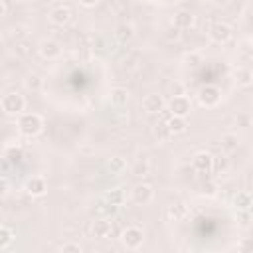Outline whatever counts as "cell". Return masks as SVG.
Listing matches in <instances>:
<instances>
[{
    "mask_svg": "<svg viewBox=\"0 0 253 253\" xmlns=\"http://www.w3.org/2000/svg\"><path fill=\"white\" fill-rule=\"evenodd\" d=\"M43 128V119L38 113H22L18 119V130L24 136H36Z\"/></svg>",
    "mask_w": 253,
    "mask_h": 253,
    "instance_id": "cell-1",
    "label": "cell"
},
{
    "mask_svg": "<svg viewBox=\"0 0 253 253\" xmlns=\"http://www.w3.org/2000/svg\"><path fill=\"white\" fill-rule=\"evenodd\" d=\"M2 111L6 115H22L24 109H26V99L24 95H20L18 91H12V93H6L2 97V103H0Z\"/></svg>",
    "mask_w": 253,
    "mask_h": 253,
    "instance_id": "cell-2",
    "label": "cell"
},
{
    "mask_svg": "<svg viewBox=\"0 0 253 253\" xmlns=\"http://www.w3.org/2000/svg\"><path fill=\"white\" fill-rule=\"evenodd\" d=\"M198 101H200V105L206 107V109L215 107V105L221 101V91H219V87H215V85H202L200 91H198Z\"/></svg>",
    "mask_w": 253,
    "mask_h": 253,
    "instance_id": "cell-3",
    "label": "cell"
},
{
    "mask_svg": "<svg viewBox=\"0 0 253 253\" xmlns=\"http://www.w3.org/2000/svg\"><path fill=\"white\" fill-rule=\"evenodd\" d=\"M121 241H123V245L126 249H138L142 245V241H144V231L140 227H136V225H130V227L123 229Z\"/></svg>",
    "mask_w": 253,
    "mask_h": 253,
    "instance_id": "cell-4",
    "label": "cell"
},
{
    "mask_svg": "<svg viewBox=\"0 0 253 253\" xmlns=\"http://www.w3.org/2000/svg\"><path fill=\"white\" fill-rule=\"evenodd\" d=\"M192 111V103L186 95H176L168 101V113L174 117H188Z\"/></svg>",
    "mask_w": 253,
    "mask_h": 253,
    "instance_id": "cell-5",
    "label": "cell"
},
{
    "mask_svg": "<svg viewBox=\"0 0 253 253\" xmlns=\"http://www.w3.org/2000/svg\"><path fill=\"white\" fill-rule=\"evenodd\" d=\"M231 26L225 24V22H215L211 28H210V38L215 42V43H225L231 40Z\"/></svg>",
    "mask_w": 253,
    "mask_h": 253,
    "instance_id": "cell-6",
    "label": "cell"
},
{
    "mask_svg": "<svg viewBox=\"0 0 253 253\" xmlns=\"http://www.w3.org/2000/svg\"><path fill=\"white\" fill-rule=\"evenodd\" d=\"M164 107H166V103H164L162 95H158V93H150L142 99V109L148 115H160L164 111Z\"/></svg>",
    "mask_w": 253,
    "mask_h": 253,
    "instance_id": "cell-7",
    "label": "cell"
},
{
    "mask_svg": "<svg viewBox=\"0 0 253 253\" xmlns=\"http://www.w3.org/2000/svg\"><path fill=\"white\" fill-rule=\"evenodd\" d=\"M192 168L200 174H210L213 170V156L210 152H198L192 158Z\"/></svg>",
    "mask_w": 253,
    "mask_h": 253,
    "instance_id": "cell-8",
    "label": "cell"
},
{
    "mask_svg": "<svg viewBox=\"0 0 253 253\" xmlns=\"http://www.w3.org/2000/svg\"><path fill=\"white\" fill-rule=\"evenodd\" d=\"M154 198V190L150 184H136L132 188V202L138 204V206H146L150 204Z\"/></svg>",
    "mask_w": 253,
    "mask_h": 253,
    "instance_id": "cell-9",
    "label": "cell"
},
{
    "mask_svg": "<svg viewBox=\"0 0 253 253\" xmlns=\"http://www.w3.org/2000/svg\"><path fill=\"white\" fill-rule=\"evenodd\" d=\"M38 49H40V55L43 59H57L61 55V45L55 40H43Z\"/></svg>",
    "mask_w": 253,
    "mask_h": 253,
    "instance_id": "cell-10",
    "label": "cell"
},
{
    "mask_svg": "<svg viewBox=\"0 0 253 253\" xmlns=\"http://www.w3.org/2000/svg\"><path fill=\"white\" fill-rule=\"evenodd\" d=\"M194 24H196V16L190 10H180V12L174 14L172 26H176L178 30H190Z\"/></svg>",
    "mask_w": 253,
    "mask_h": 253,
    "instance_id": "cell-11",
    "label": "cell"
},
{
    "mask_svg": "<svg viewBox=\"0 0 253 253\" xmlns=\"http://www.w3.org/2000/svg\"><path fill=\"white\" fill-rule=\"evenodd\" d=\"M26 192L30 196H34V198H40V196H43L47 192V184H45V180L42 176H32L26 182Z\"/></svg>",
    "mask_w": 253,
    "mask_h": 253,
    "instance_id": "cell-12",
    "label": "cell"
},
{
    "mask_svg": "<svg viewBox=\"0 0 253 253\" xmlns=\"http://www.w3.org/2000/svg\"><path fill=\"white\" fill-rule=\"evenodd\" d=\"M49 20L55 24V26H65L69 20H71V8L69 6H55L51 12H49Z\"/></svg>",
    "mask_w": 253,
    "mask_h": 253,
    "instance_id": "cell-13",
    "label": "cell"
},
{
    "mask_svg": "<svg viewBox=\"0 0 253 253\" xmlns=\"http://www.w3.org/2000/svg\"><path fill=\"white\" fill-rule=\"evenodd\" d=\"M164 125H166V128H168L170 134H182V132L188 130V121H186V117H174V115H170V117L164 121Z\"/></svg>",
    "mask_w": 253,
    "mask_h": 253,
    "instance_id": "cell-14",
    "label": "cell"
},
{
    "mask_svg": "<svg viewBox=\"0 0 253 253\" xmlns=\"http://www.w3.org/2000/svg\"><path fill=\"white\" fill-rule=\"evenodd\" d=\"M111 221H109V217H99V219H95L93 221V225H91V233H93V237H99V239H105V237H109L111 235Z\"/></svg>",
    "mask_w": 253,
    "mask_h": 253,
    "instance_id": "cell-15",
    "label": "cell"
},
{
    "mask_svg": "<svg viewBox=\"0 0 253 253\" xmlns=\"http://www.w3.org/2000/svg\"><path fill=\"white\" fill-rule=\"evenodd\" d=\"M109 99H111V105L125 107L128 103V91L125 87H113L111 93H109Z\"/></svg>",
    "mask_w": 253,
    "mask_h": 253,
    "instance_id": "cell-16",
    "label": "cell"
},
{
    "mask_svg": "<svg viewBox=\"0 0 253 253\" xmlns=\"http://www.w3.org/2000/svg\"><path fill=\"white\" fill-rule=\"evenodd\" d=\"M105 166H107V170H109L111 174H115V176H119V174H123V172L126 170V162H125V158H121V156L109 158Z\"/></svg>",
    "mask_w": 253,
    "mask_h": 253,
    "instance_id": "cell-17",
    "label": "cell"
},
{
    "mask_svg": "<svg viewBox=\"0 0 253 253\" xmlns=\"http://www.w3.org/2000/svg\"><path fill=\"white\" fill-rule=\"evenodd\" d=\"M132 36H134V30H132V26H128V24H121V26H117V30H115V38H117L121 43H126Z\"/></svg>",
    "mask_w": 253,
    "mask_h": 253,
    "instance_id": "cell-18",
    "label": "cell"
},
{
    "mask_svg": "<svg viewBox=\"0 0 253 253\" xmlns=\"http://www.w3.org/2000/svg\"><path fill=\"white\" fill-rule=\"evenodd\" d=\"M235 81H237V85H241V87H249L251 81H253L251 69H249V67H239V69L235 71Z\"/></svg>",
    "mask_w": 253,
    "mask_h": 253,
    "instance_id": "cell-19",
    "label": "cell"
},
{
    "mask_svg": "<svg viewBox=\"0 0 253 253\" xmlns=\"http://www.w3.org/2000/svg\"><path fill=\"white\" fill-rule=\"evenodd\" d=\"M233 206L235 210H251V194L245 192H237V196L233 198Z\"/></svg>",
    "mask_w": 253,
    "mask_h": 253,
    "instance_id": "cell-20",
    "label": "cell"
},
{
    "mask_svg": "<svg viewBox=\"0 0 253 253\" xmlns=\"http://www.w3.org/2000/svg\"><path fill=\"white\" fill-rule=\"evenodd\" d=\"M166 215H168V219H172V221H180V219L186 215V206H184V204H170L168 210H166Z\"/></svg>",
    "mask_w": 253,
    "mask_h": 253,
    "instance_id": "cell-21",
    "label": "cell"
},
{
    "mask_svg": "<svg viewBox=\"0 0 253 253\" xmlns=\"http://www.w3.org/2000/svg\"><path fill=\"white\" fill-rule=\"evenodd\" d=\"M4 158L10 162V164H18L24 160V150L20 146H8L6 152H4Z\"/></svg>",
    "mask_w": 253,
    "mask_h": 253,
    "instance_id": "cell-22",
    "label": "cell"
},
{
    "mask_svg": "<svg viewBox=\"0 0 253 253\" xmlns=\"http://www.w3.org/2000/svg\"><path fill=\"white\" fill-rule=\"evenodd\" d=\"M103 200L109 202V204H115V206H123V202H125V192H123L121 188H113V190H109V192L103 196Z\"/></svg>",
    "mask_w": 253,
    "mask_h": 253,
    "instance_id": "cell-23",
    "label": "cell"
},
{
    "mask_svg": "<svg viewBox=\"0 0 253 253\" xmlns=\"http://www.w3.org/2000/svg\"><path fill=\"white\" fill-rule=\"evenodd\" d=\"M97 211L101 213V217H113V215H117V211H119V206H115V204H109V202L101 200V202H99V208H97Z\"/></svg>",
    "mask_w": 253,
    "mask_h": 253,
    "instance_id": "cell-24",
    "label": "cell"
},
{
    "mask_svg": "<svg viewBox=\"0 0 253 253\" xmlns=\"http://www.w3.org/2000/svg\"><path fill=\"white\" fill-rule=\"evenodd\" d=\"M237 144H239V136H237V134H223V136H221V148H223V150L231 152V150L237 148Z\"/></svg>",
    "mask_w": 253,
    "mask_h": 253,
    "instance_id": "cell-25",
    "label": "cell"
},
{
    "mask_svg": "<svg viewBox=\"0 0 253 253\" xmlns=\"http://www.w3.org/2000/svg\"><path fill=\"white\" fill-rule=\"evenodd\" d=\"M12 241H14V233H12V229H10V227L0 225V249L8 247Z\"/></svg>",
    "mask_w": 253,
    "mask_h": 253,
    "instance_id": "cell-26",
    "label": "cell"
},
{
    "mask_svg": "<svg viewBox=\"0 0 253 253\" xmlns=\"http://www.w3.org/2000/svg\"><path fill=\"white\" fill-rule=\"evenodd\" d=\"M184 63L190 65V67H198V65L202 63V55H200L198 51H188V53L184 55Z\"/></svg>",
    "mask_w": 253,
    "mask_h": 253,
    "instance_id": "cell-27",
    "label": "cell"
},
{
    "mask_svg": "<svg viewBox=\"0 0 253 253\" xmlns=\"http://www.w3.org/2000/svg\"><path fill=\"white\" fill-rule=\"evenodd\" d=\"M42 83H43L42 77L36 75V73H34V75H28V79H26V87H28L30 91H40V89H42Z\"/></svg>",
    "mask_w": 253,
    "mask_h": 253,
    "instance_id": "cell-28",
    "label": "cell"
},
{
    "mask_svg": "<svg viewBox=\"0 0 253 253\" xmlns=\"http://www.w3.org/2000/svg\"><path fill=\"white\" fill-rule=\"evenodd\" d=\"M237 221H239V225L247 227L251 223V211L249 210H237Z\"/></svg>",
    "mask_w": 253,
    "mask_h": 253,
    "instance_id": "cell-29",
    "label": "cell"
},
{
    "mask_svg": "<svg viewBox=\"0 0 253 253\" xmlns=\"http://www.w3.org/2000/svg\"><path fill=\"white\" fill-rule=\"evenodd\" d=\"M61 251H63V253H81L83 247H81L79 243H63V245H61Z\"/></svg>",
    "mask_w": 253,
    "mask_h": 253,
    "instance_id": "cell-30",
    "label": "cell"
},
{
    "mask_svg": "<svg viewBox=\"0 0 253 253\" xmlns=\"http://www.w3.org/2000/svg\"><path fill=\"white\" fill-rule=\"evenodd\" d=\"M215 190H217V186H215L213 182H206V184L200 186V192H202V194H208V196H213Z\"/></svg>",
    "mask_w": 253,
    "mask_h": 253,
    "instance_id": "cell-31",
    "label": "cell"
},
{
    "mask_svg": "<svg viewBox=\"0 0 253 253\" xmlns=\"http://www.w3.org/2000/svg\"><path fill=\"white\" fill-rule=\"evenodd\" d=\"M154 132H156V136H160V138H168V136H170V132H168V128H166L164 123H162V125H156Z\"/></svg>",
    "mask_w": 253,
    "mask_h": 253,
    "instance_id": "cell-32",
    "label": "cell"
},
{
    "mask_svg": "<svg viewBox=\"0 0 253 253\" xmlns=\"http://www.w3.org/2000/svg\"><path fill=\"white\" fill-rule=\"evenodd\" d=\"M170 93H172V97H176V95H184V85H182V83H174V85H170Z\"/></svg>",
    "mask_w": 253,
    "mask_h": 253,
    "instance_id": "cell-33",
    "label": "cell"
},
{
    "mask_svg": "<svg viewBox=\"0 0 253 253\" xmlns=\"http://www.w3.org/2000/svg\"><path fill=\"white\" fill-rule=\"evenodd\" d=\"M166 36H168V38H174V40H178V38H180V30H178L176 26H170Z\"/></svg>",
    "mask_w": 253,
    "mask_h": 253,
    "instance_id": "cell-34",
    "label": "cell"
},
{
    "mask_svg": "<svg viewBox=\"0 0 253 253\" xmlns=\"http://www.w3.org/2000/svg\"><path fill=\"white\" fill-rule=\"evenodd\" d=\"M8 192V180L4 176H0V196H4Z\"/></svg>",
    "mask_w": 253,
    "mask_h": 253,
    "instance_id": "cell-35",
    "label": "cell"
},
{
    "mask_svg": "<svg viewBox=\"0 0 253 253\" xmlns=\"http://www.w3.org/2000/svg\"><path fill=\"white\" fill-rule=\"evenodd\" d=\"M79 4L85 6V8H93L95 4H99V0H79Z\"/></svg>",
    "mask_w": 253,
    "mask_h": 253,
    "instance_id": "cell-36",
    "label": "cell"
},
{
    "mask_svg": "<svg viewBox=\"0 0 253 253\" xmlns=\"http://www.w3.org/2000/svg\"><path fill=\"white\" fill-rule=\"evenodd\" d=\"M8 12V4H6V0H0V16H4Z\"/></svg>",
    "mask_w": 253,
    "mask_h": 253,
    "instance_id": "cell-37",
    "label": "cell"
},
{
    "mask_svg": "<svg viewBox=\"0 0 253 253\" xmlns=\"http://www.w3.org/2000/svg\"><path fill=\"white\" fill-rule=\"evenodd\" d=\"M211 2H213L215 6H225V4L229 2V0H211Z\"/></svg>",
    "mask_w": 253,
    "mask_h": 253,
    "instance_id": "cell-38",
    "label": "cell"
},
{
    "mask_svg": "<svg viewBox=\"0 0 253 253\" xmlns=\"http://www.w3.org/2000/svg\"><path fill=\"white\" fill-rule=\"evenodd\" d=\"M239 121L243 123V126H247V125H249V117H245V115H243V117H239Z\"/></svg>",
    "mask_w": 253,
    "mask_h": 253,
    "instance_id": "cell-39",
    "label": "cell"
},
{
    "mask_svg": "<svg viewBox=\"0 0 253 253\" xmlns=\"http://www.w3.org/2000/svg\"><path fill=\"white\" fill-rule=\"evenodd\" d=\"M2 97H4V95H2V93H0V103H2Z\"/></svg>",
    "mask_w": 253,
    "mask_h": 253,
    "instance_id": "cell-40",
    "label": "cell"
},
{
    "mask_svg": "<svg viewBox=\"0 0 253 253\" xmlns=\"http://www.w3.org/2000/svg\"><path fill=\"white\" fill-rule=\"evenodd\" d=\"M0 225H2V223H0Z\"/></svg>",
    "mask_w": 253,
    "mask_h": 253,
    "instance_id": "cell-41",
    "label": "cell"
}]
</instances>
